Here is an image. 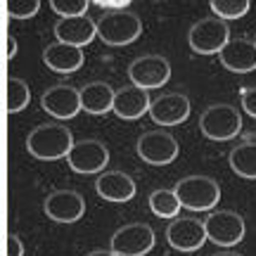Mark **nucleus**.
Returning <instances> with one entry per match:
<instances>
[{"instance_id":"nucleus-18","label":"nucleus","mask_w":256,"mask_h":256,"mask_svg":"<svg viewBox=\"0 0 256 256\" xmlns=\"http://www.w3.org/2000/svg\"><path fill=\"white\" fill-rule=\"evenodd\" d=\"M95 34V22L88 17H66V19H57L55 24V38L57 43H66L74 48H83L88 46Z\"/></svg>"},{"instance_id":"nucleus-32","label":"nucleus","mask_w":256,"mask_h":256,"mask_svg":"<svg viewBox=\"0 0 256 256\" xmlns=\"http://www.w3.org/2000/svg\"><path fill=\"white\" fill-rule=\"evenodd\" d=\"M214 256H242V254H238V252H218V254H214Z\"/></svg>"},{"instance_id":"nucleus-12","label":"nucleus","mask_w":256,"mask_h":256,"mask_svg":"<svg viewBox=\"0 0 256 256\" xmlns=\"http://www.w3.org/2000/svg\"><path fill=\"white\" fill-rule=\"evenodd\" d=\"M43 209L55 223H76L86 214V200L74 190H57L48 194Z\"/></svg>"},{"instance_id":"nucleus-4","label":"nucleus","mask_w":256,"mask_h":256,"mask_svg":"<svg viewBox=\"0 0 256 256\" xmlns=\"http://www.w3.org/2000/svg\"><path fill=\"white\" fill-rule=\"evenodd\" d=\"M200 130L204 138L216 140V142H226L240 136L242 130V114H240L232 104H211L202 112L200 116Z\"/></svg>"},{"instance_id":"nucleus-6","label":"nucleus","mask_w":256,"mask_h":256,"mask_svg":"<svg viewBox=\"0 0 256 256\" xmlns=\"http://www.w3.org/2000/svg\"><path fill=\"white\" fill-rule=\"evenodd\" d=\"M156 244L154 230L147 223H128L112 235L110 252L116 256H145Z\"/></svg>"},{"instance_id":"nucleus-7","label":"nucleus","mask_w":256,"mask_h":256,"mask_svg":"<svg viewBox=\"0 0 256 256\" xmlns=\"http://www.w3.org/2000/svg\"><path fill=\"white\" fill-rule=\"evenodd\" d=\"M128 78H130V86H138L150 92L152 88H162L171 78V64L162 55H142L130 62Z\"/></svg>"},{"instance_id":"nucleus-33","label":"nucleus","mask_w":256,"mask_h":256,"mask_svg":"<svg viewBox=\"0 0 256 256\" xmlns=\"http://www.w3.org/2000/svg\"><path fill=\"white\" fill-rule=\"evenodd\" d=\"M252 43H254V48H256V36H254V40H252Z\"/></svg>"},{"instance_id":"nucleus-27","label":"nucleus","mask_w":256,"mask_h":256,"mask_svg":"<svg viewBox=\"0 0 256 256\" xmlns=\"http://www.w3.org/2000/svg\"><path fill=\"white\" fill-rule=\"evenodd\" d=\"M240 102H242V110L247 112L252 119H256V86L254 88H244L240 92Z\"/></svg>"},{"instance_id":"nucleus-11","label":"nucleus","mask_w":256,"mask_h":256,"mask_svg":"<svg viewBox=\"0 0 256 256\" xmlns=\"http://www.w3.org/2000/svg\"><path fill=\"white\" fill-rule=\"evenodd\" d=\"M166 242L176 252H197L206 242V230L204 220L197 218H176L166 228Z\"/></svg>"},{"instance_id":"nucleus-13","label":"nucleus","mask_w":256,"mask_h":256,"mask_svg":"<svg viewBox=\"0 0 256 256\" xmlns=\"http://www.w3.org/2000/svg\"><path fill=\"white\" fill-rule=\"evenodd\" d=\"M190 98L180 95V92H168V95H159L152 104H150V116L159 126H178L190 116Z\"/></svg>"},{"instance_id":"nucleus-29","label":"nucleus","mask_w":256,"mask_h":256,"mask_svg":"<svg viewBox=\"0 0 256 256\" xmlns=\"http://www.w3.org/2000/svg\"><path fill=\"white\" fill-rule=\"evenodd\" d=\"M98 8H102L104 12H116V10H128V0H98Z\"/></svg>"},{"instance_id":"nucleus-26","label":"nucleus","mask_w":256,"mask_h":256,"mask_svg":"<svg viewBox=\"0 0 256 256\" xmlns=\"http://www.w3.org/2000/svg\"><path fill=\"white\" fill-rule=\"evenodd\" d=\"M5 10L12 19H31L40 10V2L38 0H12L5 5Z\"/></svg>"},{"instance_id":"nucleus-15","label":"nucleus","mask_w":256,"mask_h":256,"mask_svg":"<svg viewBox=\"0 0 256 256\" xmlns=\"http://www.w3.org/2000/svg\"><path fill=\"white\" fill-rule=\"evenodd\" d=\"M150 92L138 88V86H124L114 92V104H112V112L124 121H136L140 119L142 114L150 112Z\"/></svg>"},{"instance_id":"nucleus-2","label":"nucleus","mask_w":256,"mask_h":256,"mask_svg":"<svg viewBox=\"0 0 256 256\" xmlns=\"http://www.w3.org/2000/svg\"><path fill=\"white\" fill-rule=\"evenodd\" d=\"M95 34L107 46H128L142 34V22L133 10L104 12L95 22Z\"/></svg>"},{"instance_id":"nucleus-14","label":"nucleus","mask_w":256,"mask_h":256,"mask_svg":"<svg viewBox=\"0 0 256 256\" xmlns=\"http://www.w3.org/2000/svg\"><path fill=\"white\" fill-rule=\"evenodd\" d=\"M40 104L43 110L55 116V119H74L78 112H81V100H78V90L72 88V86H52L43 92L40 98Z\"/></svg>"},{"instance_id":"nucleus-23","label":"nucleus","mask_w":256,"mask_h":256,"mask_svg":"<svg viewBox=\"0 0 256 256\" xmlns=\"http://www.w3.org/2000/svg\"><path fill=\"white\" fill-rule=\"evenodd\" d=\"M249 0H214L211 2V12L214 17L223 19V22H232V19H242L249 12Z\"/></svg>"},{"instance_id":"nucleus-30","label":"nucleus","mask_w":256,"mask_h":256,"mask_svg":"<svg viewBox=\"0 0 256 256\" xmlns=\"http://www.w3.org/2000/svg\"><path fill=\"white\" fill-rule=\"evenodd\" d=\"M86 256H116L114 252H110V249H98V252H90V254Z\"/></svg>"},{"instance_id":"nucleus-8","label":"nucleus","mask_w":256,"mask_h":256,"mask_svg":"<svg viewBox=\"0 0 256 256\" xmlns=\"http://www.w3.org/2000/svg\"><path fill=\"white\" fill-rule=\"evenodd\" d=\"M206 240L218 247H235L244 238V218L235 211H211L204 220Z\"/></svg>"},{"instance_id":"nucleus-31","label":"nucleus","mask_w":256,"mask_h":256,"mask_svg":"<svg viewBox=\"0 0 256 256\" xmlns=\"http://www.w3.org/2000/svg\"><path fill=\"white\" fill-rule=\"evenodd\" d=\"M14 52H17V43H14V38H10V43H8V57H14Z\"/></svg>"},{"instance_id":"nucleus-1","label":"nucleus","mask_w":256,"mask_h":256,"mask_svg":"<svg viewBox=\"0 0 256 256\" xmlns=\"http://www.w3.org/2000/svg\"><path fill=\"white\" fill-rule=\"evenodd\" d=\"M72 145V130L66 126H60V124H43V126L34 128L26 138V150L36 159H43V162L66 159Z\"/></svg>"},{"instance_id":"nucleus-22","label":"nucleus","mask_w":256,"mask_h":256,"mask_svg":"<svg viewBox=\"0 0 256 256\" xmlns=\"http://www.w3.org/2000/svg\"><path fill=\"white\" fill-rule=\"evenodd\" d=\"M150 209L159 218H176L178 211H180V202H178L174 190L159 188V190H154L150 194Z\"/></svg>"},{"instance_id":"nucleus-25","label":"nucleus","mask_w":256,"mask_h":256,"mask_svg":"<svg viewBox=\"0 0 256 256\" xmlns=\"http://www.w3.org/2000/svg\"><path fill=\"white\" fill-rule=\"evenodd\" d=\"M50 8H52V12H57L62 19L86 17L90 2H88V0H50Z\"/></svg>"},{"instance_id":"nucleus-28","label":"nucleus","mask_w":256,"mask_h":256,"mask_svg":"<svg viewBox=\"0 0 256 256\" xmlns=\"http://www.w3.org/2000/svg\"><path fill=\"white\" fill-rule=\"evenodd\" d=\"M8 256H24V242L17 235H8Z\"/></svg>"},{"instance_id":"nucleus-21","label":"nucleus","mask_w":256,"mask_h":256,"mask_svg":"<svg viewBox=\"0 0 256 256\" xmlns=\"http://www.w3.org/2000/svg\"><path fill=\"white\" fill-rule=\"evenodd\" d=\"M230 168L247 180H256V140H244L228 156Z\"/></svg>"},{"instance_id":"nucleus-19","label":"nucleus","mask_w":256,"mask_h":256,"mask_svg":"<svg viewBox=\"0 0 256 256\" xmlns=\"http://www.w3.org/2000/svg\"><path fill=\"white\" fill-rule=\"evenodd\" d=\"M43 62L48 69H52L57 74H74L83 66V50L55 40L43 50Z\"/></svg>"},{"instance_id":"nucleus-16","label":"nucleus","mask_w":256,"mask_h":256,"mask_svg":"<svg viewBox=\"0 0 256 256\" xmlns=\"http://www.w3.org/2000/svg\"><path fill=\"white\" fill-rule=\"evenodd\" d=\"M220 64L235 74H249L256 69V48L247 38H230L218 52Z\"/></svg>"},{"instance_id":"nucleus-24","label":"nucleus","mask_w":256,"mask_h":256,"mask_svg":"<svg viewBox=\"0 0 256 256\" xmlns=\"http://www.w3.org/2000/svg\"><path fill=\"white\" fill-rule=\"evenodd\" d=\"M28 100H31V90H28L26 81H22V78H8V110L12 114H17V112L26 110Z\"/></svg>"},{"instance_id":"nucleus-17","label":"nucleus","mask_w":256,"mask_h":256,"mask_svg":"<svg viewBox=\"0 0 256 256\" xmlns=\"http://www.w3.org/2000/svg\"><path fill=\"white\" fill-rule=\"evenodd\" d=\"M95 190L102 200L114 202V204H124V202H130L136 197V180L128 174H121V171H104V174L98 176L95 180Z\"/></svg>"},{"instance_id":"nucleus-10","label":"nucleus","mask_w":256,"mask_h":256,"mask_svg":"<svg viewBox=\"0 0 256 256\" xmlns=\"http://www.w3.org/2000/svg\"><path fill=\"white\" fill-rule=\"evenodd\" d=\"M107 162H110V152L100 140H78V142H74L66 154L69 168L81 176L100 174L107 166Z\"/></svg>"},{"instance_id":"nucleus-5","label":"nucleus","mask_w":256,"mask_h":256,"mask_svg":"<svg viewBox=\"0 0 256 256\" xmlns=\"http://www.w3.org/2000/svg\"><path fill=\"white\" fill-rule=\"evenodd\" d=\"M230 40L228 22L218 17L200 19L188 34V43L197 55H218L223 46Z\"/></svg>"},{"instance_id":"nucleus-20","label":"nucleus","mask_w":256,"mask_h":256,"mask_svg":"<svg viewBox=\"0 0 256 256\" xmlns=\"http://www.w3.org/2000/svg\"><path fill=\"white\" fill-rule=\"evenodd\" d=\"M78 100H81L83 112H88L92 116H102V114L112 112V104H114V88L104 81H92L78 90Z\"/></svg>"},{"instance_id":"nucleus-3","label":"nucleus","mask_w":256,"mask_h":256,"mask_svg":"<svg viewBox=\"0 0 256 256\" xmlns=\"http://www.w3.org/2000/svg\"><path fill=\"white\" fill-rule=\"evenodd\" d=\"M174 192L180 202V209L190 211H209L220 200L218 183L209 176H188L176 183Z\"/></svg>"},{"instance_id":"nucleus-9","label":"nucleus","mask_w":256,"mask_h":256,"mask_svg":"<svg viewBox=\"0 0 256 256\" xmlns=\"http://www.w3.org/2000/svg\"><path fill=\"white\" fill-rule=\"evenodd\" d=\"M138 154L142 162L152 166H164L171 164L178 156V142L171 133H166L162 128L156 130H147L138 138Z\"/></svg>"}]
</instances>
